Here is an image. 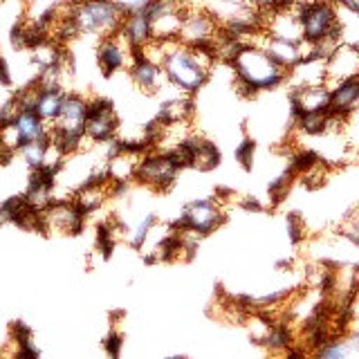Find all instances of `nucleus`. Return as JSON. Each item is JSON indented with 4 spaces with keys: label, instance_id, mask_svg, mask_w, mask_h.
Listing matches in <instances>:
<instances>
[{
    "label": "nucleus",
    "instance_id": "29",
    "mask_svg": "<svg viewBox=\"0 0 359 359\" xmlns=\"http://www.w3.org/2000/svg\"><path fill=\"white\" fill-rule=\"evenodd\" d=\"M104 346H106L108 355L117 357V355H119V351H121V337H119V334H115V332H110V334L106 337V339H104Z\"/></svg>",
    "mask_w": 359,
    "mask_h": 359
},
{
    "label": "nucleus",
    "instance_id": "6",
    "mask_svg": "<svg viewBox=\"0 0 359 359\" xmlns=\"http://www.w3.org/2000/svg\"><path fill=\"white\" fill-rule=\"evenodd\" d=\"M220 34V22L205 7H189L184 11L177 41L189 48H211Z\"/></svg>",
    "mask_w": 359,
    "mask_h": 359
},
{
    "label": "nucleus",
    "instance_id": "20",
    "mask_svg": "<svg viewBox=\"0 0 359 359\" xmlns=\"http://www.w3.org/2000/svg\"><path fill=\"white\" fill-rule=\"evenodd\" d=\"M325 115L328 112H303L292 121L301 133L310 135V137H319V135H325Z\"/></svg>",
    "mask_w": 359,
    "mask_h": 359
},
{
    "label": "nucleus",
    "instance_id": "32",
    "mask_svg": "<svg viewBox=\"0 0 359 359\" xmlns=\"http://www.w3.org/2000/svg\"><path fill=\"white\" fill-rule=\"evenodd\" d=\"M353 48H355V50L359 52V41H357V43H353Z\"/></svg>",
    "mask_w": 359,
    "mask_h": 359
},
{
    "label": "nucleus",
    "instance_id": "17",
    "mask_svg": "<svg viewBox=\"0 0 359 359\" xmlns=\"http://www.w3.org/2000/svg\"><path fill=\"white\" fill-rule=\"evenodd\" d=\"M41 86V83H39ZM65 95L61 88H50V86H41L39 90V97H36V104H34V112L43 119V121H56L61 115V108H63V101Z\"/></svg>",
    "mask_w": 359,
    "mask_h": 359
},
{
    "label": "nucleus",
    "instance_id": "34",
    "mask_svg": "<svg viewBox=\"0 0 359 359\" xmlns=\"http://www.w3.org/2000/svg\"><path fill=\"white\" fill-rule=\"evenodd\" d=\"M0 59H3V56H0Z\"/></svg>",
    "mask_w": 359,
    "mask_h": 359
},
{
    "label": "nucleus",
    "instance_id": "27",
    "mask_svg": "<svg viewBox=\"0 0 359 359\" xmlns=\"http://www.w3.org/2000/svg\"><path fill=\"white\" fill-rule=\"evenodd\" d=\"M254 151H256V146H254L252 140H243L238 149H236V160H238V162L243 164V168H252Z\"/></svg>",
    "mask_w": 359,
    "mask_h": 359
},
{
    "label": "nucleus",
    "instance_id": "22",
    "mask_svg": "<svg viewBox=\"0 0 359 359\" xmlns=\"http://www.w3.org/2000/svg\"><path fill=\"white\" fill-rule=\"evenodd\" d=\"M317 162H321V157L317 155V153H314V151H297L294 155H292L290 157V171L292 173H294V175H301V173H306L308 171V168H312L314 164H317Z\"/></svg>",
    "mask_w": 359,
    "mask_h": 359
},
{
    "label": "nucleus",
    "instance_id": "3",
    "mask_svg": "<svg viewBox=\"0 0 359 359\" xmlns=\"http://www.w3.org/2000/svg\"><path fill=\"white\" fill-rule=\"evenodd\" d=\"M297 5H299L303 41L341 43L344 25L339 20V9H337L334 0H308V3H297Z\"/></svg>",
    "mask_w": 359,
    "mask_h": 359
},
{
    "label": "nucleus",
    "instance_id": "16",
    "mask_svg": "<svg viewBox=\"0 0 359 359\" xmlns=\"http://www.w3.org/2000/svg\"><path fill=\"white\" fill-rule=\"evenodd\" d=\"M133 83L137 86L144 93H157L166 81V74L162 70V65H157L149 59H135L128 67Z\"/></svg>",
    "mask_w": 359,
    "mask_h": 359
},
{
    "label": "nucleus",
    "instance_id": "13",
    "mask_svg": "<svg viewBox=\"0 0 359 359\" xmlns=\"http://www.w3.org/2000/svg\"><path fill=\"white\" fill-rule=\"evenodd\" d=\"M359 74V52L353 45H339L328 59H325V83L334 81L339 83L344 79H351Z\"/></svg>",
    "mask_w": 359,
    "mask_h": 359
},
{
    "label": "nucleus",
    "instance_id": "15",
    "mask_svg": "<svg viewBox=\"0 0 359 359\" xmlns=\"http://www.w3.org/2000/svg\"><path fill=\"white\" fill-rule=\"evenodd\" d=\"M119 34L128 41V45L133 50H140L144 45H149L155 36H153V20L146 11H137V14H128L123 18V25L119 29Z\"/></svg>",
    "mask_w": 359,
    "mask_h": 359
},
{
    "label": "nucleus",
    "instance_id": "11",
    "mask_svg": "<svg viewBox=\"0 0 359 359\" xmlns=\"http://www.w3.org/2000/svg\"><path fill=\"white\" fill-rule=\"evenodd\" d=\"M48 121H43L34 110H18V115L14 121L9 123V133L14 135L11 146L14 151H20L22 146H27L32 142H41V140H50V128L45 126Z\"/></svg>",
    "mask_w": 359,
    "mask_h": 359
},
{
    "label": "nucleus",
    "instance_id": "24",
    "mask_svg": "<svg viewBox=\"0 0 359 359\" xmlns=\"http://www.w3.org/2000/svg\"><path fill=\"white\" fill-rule=\"evenodd\" d=\"M325 177H328V166L323 164V160L317 162L312 168H308L306 173H301L303 184H306L308 189H319V187H323Z\"/></svg>",
    "mask_w": 359,
    "mask_h": 359
},
{
    "label": "nucleus",
    "instance_id": "1",
    "mask_svg": "<svg viewBox=\"0 0 359 359\" xmlns=\"http://www.w3.org/2000/svg\"><path fill=\"white\" fill-rule=\"evenodd\" d=\"M216 63V52L211 48H189L180 41H168L162 70L166 81L175 86L182 95H196L209 81Z\"/></svg>",
    "mask_w": 359,
    "mask_h": 359
},
{
    "label": "nucleus",
    "instance_id": "14",
    "mask_svg": "<svg viewBox=\"0 0 359 359\" xmlns=\"http://www.w3.org/2000/svg\"><path fill=\"white\" fill-rule=\"evenodd\" d=\"M359 108V74L344 79V81L334 83L330 88V110L337 115L351 117Z\"/></svg>",
    "mask_w": 359,
    "mask_h": 359
},
{
    "label": "nucleus",
    "instance_id": "9",
    "mask_svg": "<svg viewBox=\"0 0 359 359\" xmlns=\"http://www.w3.org/2000/svg\"><path fill=\"white\" fill-rule=\"evenodd\" d=\"M292 119H297L303 112H328L330 110V86H292L290 90Z\"/></svg>",
    "mask_w": 359,
    "mask_h": 359
},
{
    "label": "nucleus",
    "instance_id": "31",
    "mask_svg": "<svg viewBox=\"0 0 359 359\" xmlns=\"http://www.w3.org/2000/svg\"><path fill=\"white\" fill-rule=\"evenodd\" d=\"M245 209H250V211H261L263 207H261V205H258V202H256V200H247V202H245Z\"/></svg>",
    "mask_w": 359,
    "mask_h": 359
},
{
    "label": "nucleus",
    "instance_id": "26",
    "mask_svg": "<svg viewBox=\"0 0 359 359\" xmlns=\"http://www.w3.org/2000/svg\"><path fill=\"white\" fill-rule=\"evenodd\" d=\"M112 3L121 9L123 16H128V14H137V11H146L153 5V0H112Z\"/></svg>",
    "mask_w": 359,
    "mask_h": 359
},
{
    "label": "nucleus",
    "instance_id": "25",
    "mask_svg": "<svg viewBox=\"0 0 359 359\" xmlns=\"http://www.w3.org/2000/svg\"><path fill=\"white\" fill-rule=\"evenodd\" d=\"M285 224H287L290 241L294 243V245H299L303 238H306V227H303V220H301L299 213H287Z\"/></svg>",
    "mask_w": 359,
    "mask_h": 359
},
{
    "label": "nucleus",
    "instance_id": "30",
    "mask_svg": "<svg viewBox=\"0 0 359 359\" xmlns=\"http://www.w3.org/2000/svg\"><path fill=\"white\" fill-rule=\"evenodd\" d=\"M337 7H344L346 11H351L353 16H359V0H334Z\"/></svg>",
    "mask_w": 359,
    "mask_h": 359
},
{
    "label": "nucleus",
    "instance_id": "18",
    "mask_svg": "<svg viewBox=\"0 0 359 359\" xmlns=\"http://www.w3.org/2000/svg\"><path fill=\"white\" fill-rule=\"evenodd\" d=\"M191 115H194V99L191 95H182L164 101L160 112H157V121L162 126H173V123H187Z\"/></svg>",
    "mask_w": 359,
    "mask_h": 359
},
{
    "label": "nucleus",
    "instance_id": "23",
    "mask_svg": "<svg viewBox=\"0 0 359 359\" xmlns=\"http://www.w3.org/2000/svg\"><path fill=\"white\" fill-rule=\"evenodd\" d=\"M292 180H294V173L287 171L285 173H280L272 184H269V198H272L274 205H278L280 200H283L287 196V191H290V184H292Z\"/></svg>",
    "mask_w": 359,
    "mask_h": 359
},
{
    "label": "nucleus",
    "instance_id": "33",
    "mask_svg": "<svg viewBox=\"0 0 359 359\" xmlns=\"http://www.w3.org/2000/svg\"><path fill=\"white\" fill-rule=\"evenodd\" d=\"M3 3H5V0H0V5H3Z\"/></svg>",
    "mask_w": 359,
    "mask_h": 359
},
{
    "label": "nucleus",
    "instance_id": "7",
    "mask_svg": "<svg viewBox=\"0 0 359 359\" xmlns=\"http://www.w3.org/2000/svg\"><path fill=\"white\" fill-rule=\"evenodd\" d=\"M119 128V119L108 99H93L88 101V117H86V137L97 144H106L115 140Z\"/></svg>",
    "mask_w": 359,
    "mask_h": 359
},
{
    "label": "nucleus",
    "instance_id": "19",
    "mask_svg": "<svg viewBox=\"0 0 359 359\" xmlns=\"http://www.w3.org/2000/svg\"><path fill=\"white\" fill-rule=\"evenodd\" d=\"M191 142H194V166L198 171H211L220 164V151L216 144L200 140L196 135H191Z\"/></svg>",
    "mask_w": 359,
    "mask_h": 359
},
{
    "label": "nucleus",
    "instance_id": "12",
    "mask_svg": "<svg viewBox=\"0 0 359 359\" xmlns=\"http://www.w3.org/2000/svg\"><path fill=\"white\" fill-rule=\"evenodd\" d=\"M252 45L263 48L287 72L294 70V67L303 61V45L297 43V41L278 39V36H272V34H267V32H261Z\"/></svg>",
    "mask_w": 359,
    "mask_h": 359
},
{
    "label": "nucleus",
    "instance_id": "28",
    "mask_svg": "<svg viewBox=\"0 0 359 359\" xmlns=\"http://www.w3.org/2000/svg\"><path fill=\"white\" fill-rule=\"evenodd\" d=\"M155 224V216H146V220L140 224L137 229L133 231V238H130V243H133V247H142V243H144V238L149 236V231H151V227Z\"/></svg>",
    "mask_w": 359,
    "mask_h": 359
},
{
    "label": "nucleus",
    "instance_id": "2",
    "mask_svg": "<svg viewBox=\"0 0 359 359\" xmlns=\"http://www.w3.org/2000/svg\"><path fill=\"white\" fill-rule=\"evenodd\" d=\"M229 65L236 79L250 83L258 93L283 86L290 74L263 48H258V45H252V43L243 45V50L233 56V61Z\"/></svg>",
    "mask_w": 359,
    "mask_h": 359
},
{
    "label": "nucleus",
    "instance_id": "21",
    "mask_svg": "<svg viewBox=\"0 0 359 359\" xmlns=\"http://www.w3.org/2000/svg\"><path fill=\"white\" fill-rule=\"evenodd\" d=\"M22 157H25V162L36 168V166H43L48 162V155H50V140H41V142H32L27 146H22L20 149Z\"/></svg>",
    "mask_w": 359,
    "mask_h": 359
},
{
    "label": "nucleus",
    "instance_id": "4",
    "mask_svg": "<svg viewBox=\"0 0 359 359\" xmlns=\"http://www.w3.org/2000/svg\"><path fill=\"white\" fill-rule=\"evenodd\" d=\"M72 16L79 25V32L101 39L119 34L123 18H126L112 0H74Z\"/></svg>",
    "mask_w": 359,
    "mask_h": 359
},
{
    "label": "nucleus",
    "instance_id": "10",
    "mask_svg": "<svg viewBox=\"0 0 359 359\" xmlns=\"http://www.w3.org/2000/svg\"><path fill=\"white\" fill-rule=\"evenodd\" d=\"M97 63L101 67V72L106 76L115 74L123 67H130L133 63V48L121 34H112V36L101 39L99 50H97Z\"/></svg>",
    "mask_w": 359,
    "mask_h": 359
},
{
    "label": "nucleus",
    "instance_id": "5",
    "mask_svg": "<svg viewBox=\"0 0 359 359\" xmlns=\"http://www.w3.org/2000/svg\"><path fill=\"white\" fill-rule=\"evenodd\" d=\"M224 211L220 209V205L213 200H196L191 202V205L184 207L182 216H180L173 224L171 229L182 233V231H194L198 233L200 238H205V236L213 233L220 224L224 222Z\"/></svg>",
    "mask_w": 359,
    "mask_h": 359
},
{
    "label": "nucleus",
    "instance_id": "8",
    "mask_svg": "<svg viewBox=\"0 0 359 359\" xmlns=\"http://www.w3.org/2000/svg\"><path fill=\"white\" fill-rule=\"evenodd\" d=\"M177 173H180V168L171 162V157L166 153H153V155H146L144 160H140L135 180H140V182L149 184L157 191H166L175 184Z\"/></svg>",
    "mask_w": 359,
    "mask_h": 359
}]
</instances>
